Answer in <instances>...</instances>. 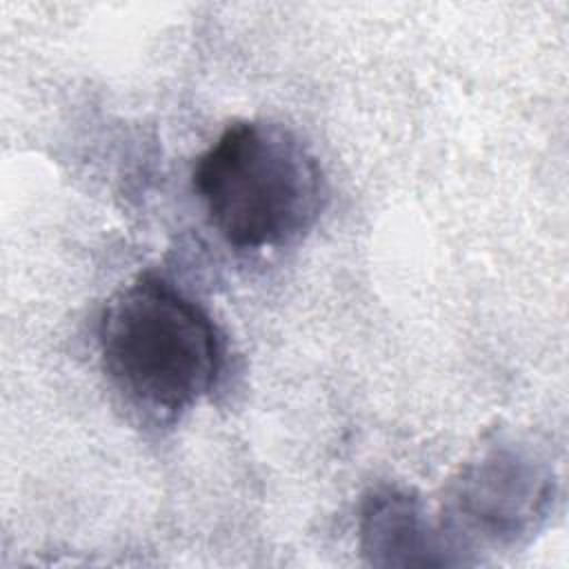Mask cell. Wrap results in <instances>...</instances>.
<instances>
[{
	"mask_svg": "<svg viewBox=\"0 0 569 569\" xmlns=\"http://www.w3.org/2000/svg\"><path fill=\"white\" fill-rule=\"evenodd\" d=\"M98 349L111 385L138 409L162 418H176L209 396L224 356L211 316L153 271L109 298Z\"/></svg>",
	"mask_w": 569,
	"mask_h": 569,
	"instance_id": "1",
	"label": "cell"
},
{
	"mask_svg": "<svg viewBox=\"0 0 569 569\" xmlns=\"http://www.w3.org/2000/svg\"><path fill=\"white\" fill-rule=\"evenodd\" d=\"M193 189L236 249H273L318 220L325 178L316 156L287 127L269 120L229 124L193 167Z\"/></svg>",
	"mask_w": 569,
	"mask_h": 569,
	"instance_id": "2",
	"label": "cell"
},
{
	"mask_svg": "<svg viewBox=\"0 0 569 569\" xmlns=\"http://www.w3.org/2000/svg\"><path fill=\"white\" fill-rule=\"evenodd\" d=\"M536 473L525 467V462L509 453L489 456L487 460H480L476 469L469 471L467 478H462V487L458 498L460 505L471 518H480L485 525H493V533H507L511 531L509 525L516 531L513 520L518 516H525L529 496L536 493L527 485L531 482Z\"/></svg>",
	"mask_w": 569,
	"mask_h": 569,
	"instance_id": "3",
	"label": "cell"
},
{
	"mask_svg": "<svg viewBox=\"0 0 569 569\" xmlns=\"http://www.w3.org/2000/svg\"><path fill=\"white\" fill-rule=\"evenodd\" d=\"M425 507L400 491H376L362 509V538L371 553L442 551ZM389 562V560H387Z\"/></svg>",
	"mask_w": 569,
	"mask_h": 569,
	"instance_id": "4",
	"label": "cell"
}]
</instances>
